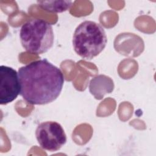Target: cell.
I'll use <instances>...</instances> for the list:
<instances>
[{"mask_svg": "<svg viewBox=\"0 0 156 156\" xmlns=\"http://www.w3.org/2000/svg\"><path fill=\"white\" fill-rule=\"evenodd\" d=\"M20 94L28 104L44 105L55 101L64 83L60 68L46 59L38 60L18 69Z\"/></svg>", "mask_w": 156, "mask_h": 156, "instance_id": "obj_1", "label": "cell"}, {"mask_svg": "<svg viewBox=\"0 0 156 156\" xmlns=\"http://www.w3.org/2000/svg\"><path fill=\"white\" fill-rule=\"evenodd\" d=\"M107 42L104 28L93 21H85L75 29L73 37L74 51L82 58L89 60L98 55Z\"/></svg>", "mask_w": 156, "mask_h": 156, "instance_id": "obj_2", "label": "cell"}, {"mask_svg": "<svg viewBox=\"0 0 156 156\" xmlns=\"http://www.w3.org/2000/svg\"><path fill=\"white\" fill-rule=\"evenodd\" d=\"M21 43L25 50L31 54H41L53 46L54 35L51 24L42 19H31L21 27Z\"/></svg>", "mask_w": 156, "mask_h": 156, "instance_id": "obj_3", "label": "cell"}, {"mask_svg": "<svg viewBox=\"0 0 156 156\" xmlns=\"http://www.w3.org/2000/svg\"><path fill=\"white\" fill-rule=\"evenodd\" d=\"M35 136L40 147L49 152L58 151L67 140L62 126L52 121L40 123L36 129Z\"/></svg>", "mask_w": 156, "mask_h": 156, "instance_id": "obj_4", "label": "cell"}, {"mask_svg": "<svg viewBox=\"0 0 156 156\" xmlns=\"http://www.w3.org/2000/svg\"><path fill=\"white\" fill-rule=\"evenodd\" d=\"M20 93L18 73L13 68L0 66V104L6 105L14 101Z\"/></svg>", "mask_w": 156, "mask_h": 156, "instance_id": "obj_5", "label": "cell"}, {"mask_svg": "<svg viewBox=\"0 0 156 156\" xmlns=\"http://www.w3.org/2000/svg\"><path fill=\"white\" fill-rule=\"evenodd\" d=\"M114 87L113 80L110 77L103 74L93 77L89 84L90 92L96 99H103L105 94L113 91Z\"/></svg>", "mask_w": 156, "mask_h": 156, "instance_id": "obj_6", "label": "cell"}, {"mask_svg": "<svg viewBox=\"0 0 156 156\" xmlns=\"http://www.w3.org/2000/svg\"><path fill=\"white\" fill-rule=\"evenodd\" d=\"M38 5L43 10L52 13H62L72 6L71 1H38Z\"/></svg>", "mask_w": 156, "mask_h": 156, "instance_id": "obj_7", "label": "cell"}]
</instances>
